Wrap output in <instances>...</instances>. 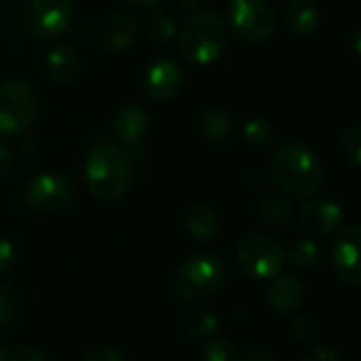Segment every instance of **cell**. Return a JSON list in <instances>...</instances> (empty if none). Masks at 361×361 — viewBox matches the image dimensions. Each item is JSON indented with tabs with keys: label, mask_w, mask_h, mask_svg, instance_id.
Instances as JSON below:
<instances>
[{
	"label": "cell",
	"mask_w": 361,
	"mask_h": 361,
	"mask_svg": "<svg viewBox=\"0 0 361 361\" xmlns=\"http://www.w3.org/2000/svg\"><path fill=\"white\" fill-rule=\"evenodd\" d=\"M360 245H361V228L360 224L347 226L334 241L332 247V262L338 279L357 290L361 286V267H360Z\"/></svg>",
	"instance_id": "cell-10"
},
{
	"label": "cell",
	"mask_w": 361,
	"mask_h": 361,
	"mask_svg": "<svg viewBox=\"0 0 361 361\" xmlns=\"http://www.w3.org/2000/svg\"><path fill=\"white\" fill-rule=\"evenodd\" d=\"M13 260H15V250H13V243L0 237V275H2V273H6V271L11 269Z\"/></svg>",
	"instance_id": "cell-30"
},
{
	"label": "cell",
	"mask_w": 361,
	"mask_h": 361,
	"mask_svg": "<svg viewBox=\"0 0 361 361\" xmlns=\"http://www.w3.org/2000/svg\"><path fill=\"white\" fill-rule=\"evenodd\" d=\"M302 361H338V355L330 347H317V349H313Z\"/></svg>",
	"instance_id": "cell-32"
},
{
	"label": "cell",
	"mask_w": 361,
	"mask_h": 361,
	"mask_svg": "<svg viewBox=\"0 0 361 361\" xmlns=\"http://www.w3.org/2000/svg\"><path fill=\"white\" fill-rule=\"evenodd\" d=\"M150 129V116L142 106H127L123 108L112 123L114 135L129 148L142 146L146 133Z\"/></svg>",
	"instance_id": "cell-14"
},
{
	"label": "cell",
	"mask_w": 361,
	"mask_h": 361,
	"mask_svg": "<svg viewBox=\"0 0 361 361\" xmlns=\"http://www.w3.org/2000/svg\"><path fill=\"white\" fill-rule=\"evenodd\" d=\"M233 361H277V357L262 347H252V349H245L243 353L235 355Z\"/></svg>",
	"instance_id": "cell-29"
},
{
	"label": "cell",
	"mask_w": 361,
	"mask_h": 361,
	"mask_svg": "<svg viewBox=\"0 0 361 361\" xmlns=\"http://www.w3.org/2000/svg\"><path fill=\"white\" fill-rule=\"evenodd\" d=\"M15 317V305L6 286L0 283V328L8 326Z\"/></svg>",
	"instance_id": "cell-28"
},
{
	"label": "cell",
	"mask_w": 361,
	"mask_h": 361,
	"mask_svg": "<svg viewBox=\"0 0 361 361\" xmlns=\"http://www.w3.org/2000/svg\"><path fill=\"white\" fill-rule=\"evenodd\" d=\"M70 0H30L23 11V27L36 40H53L72 25Z\"/></svg>",
	"instance_id": "cell-8"
},
{
	"label": "cell",
	"mask_w": 361,
	"mask_h": 361,
	"mask_svg": "<svg viewBox=\"0 0 361 361\" xmlns=\"http://www.w3.org/2000/svg\"><path fill=\"white\" fill-rule=\"evenodd\" d=\"M0 361H8V353L0 347Z\"/></svg>",
	"instance_id": "cell-36"
},
{
	"label": "cell",
	"mask_w": 361,
	"mask_h": 361,
	"mask_svg": "<svg viewBox=\"0 0 361 361\" xmlns=\"http://www.w3.org/2000/svg\"><path fill=\"white\" fill-rule=\"evenodd\" d=\"M127 2L137 6V8H154V6H159L161 0H127Z\"/></svg>",
	"instance_id": "cell-35"
},
{
	"label": "cell",
	"mask_w": 361,
	"mask_h": 361,
	"mask_svg": "<svg viewBox=\"0 0 361 361\" xmlns=\"http://www.w3.org/2000/svg\"><path fill=\"white\" fill-rule=\"evenodd\" d=\"M243 137L252 144V146H271L275 142V131L273 127L264 121V118H250L243 125Z\"/></svg>",
	"instance_id": "cell-24"
},
{
	"label": "cell",
	"mask_w": 361,
	"mask_h": 361,
	"mask_svg": "<svg viewBox=\"0 0 361 361\" xmlns=\"http://www.w3.org/2000/svg\"><path fill=\"white\" fill-rule=\"evenodd\" d=\"M135 161L129 150L116 144H97L85 163V182L99 201H118L131 186Z\"/></svg>",
	"instance_id": "cell-1"
},
{
	"label": "cell",
	"mask_w": 361,
	"mask_h": 361,
	"mask_svg": "<svg viewBox=\"0 0 361 361\" xmlns=\"http://www.w3.org/2000/svg\"><path fill=\"white\" fill-rule=\"evenodd\" d=\"M305 286L294 277L275 279L267 292V302L277 315H294L305 305Z\"/></svg>",
	"instance_id": "cell-15"
},
{
	"label": "cell",
	"mask_w": 361,
	"mask_h": 361,
	"mask_svg": "<svg viewBox=\"0 0 361 361\" xmlns=\"http://www.w3.org/2000/svg\"><path fill=\"white\" fill-rule=\"evenodd\" d=\"M137 30H140V23L133 13L116 11L104 21L99 30V42L104 49L118 53L133 44V40L137 38Z\"/></svg>",
	"instance_id": "cell-13"
},
{
	"label": "cell",
	"mask_w": 361,
	"mask_h": 361,
	"mask_svg": "<svg viewBox=\"0 0 361 361\" xmlns=\"http://www.w3.org/2000/svg\"><path fill=\"white\" fill-rule=\"evenodd\" d=\"M78 66H80V59L72 44H57L44 57V70L49 78L57 85L70 82L76 76Z\"/></svg>",
	"instance_id": "cell-17"
},
{
	"label": "cell",
	"mask_w": 361,
	"mask_h": 361,
	"mask_svg": "<svg viewBox=\"0 0 361 361\" xmlns=\"http://www.w3.org/2000/svg\"><path fill=\"white\" fill-rule=\"evenodd\" d=\"M201 131L209 142H226L233 135V118L224 110H207L201 118Z\"/></svg>",
	"instance_id": "cell-22"
},
{
	"label": "cell",
	"mask_w": 361,
	"mask_h": 361,
	"mask_svg": "<svg viewBox=\"0 0 361 361\" xmlns=\"http://www.w3.org/2000/svg\"><path fill=\"white\" fill-rule=\"evenodd\" d=\"M256 214L260 216V220L269 226L275 228H283L292 222L294 218V207L290 201L279 199V197H264L258 201L256 205Z\"/></svg>",
	"instance_id": "cell-20"
},
{
	"label": "cell",
	"mask_w": 361,
	"mask_h": 361,
	"mask_svg": "<svg viewBox=\"0 0 361 361\" xmlns=\"http://www.w3.org/2000/svg\"><path fill=\"white\" fill-rule=\"evenodd\" d=\"M341 146H343V154L345 159L357 169L361 165V127L353 125L349 127L343 137H341Z\"/></svg>",
	"instance_id": "cell-26"
},
{
	"label": "cell",
	"mask_w": 361,
	"mask_h": 361,
	"mask_svg": "<svg viewBox=\"0 0 361 361\" xmlns=\"http://www.w3.org/2000/svg\"><path fill=\"white\" fill-rule=\"evenodd\" d=\"M38 114V95L25 80L0 85V135L25 133Z\"/></svg>",
	"instance_id": "cell-6"
},
{
	"label": "cell",
	"mask_w": 361,
	"mask_h": 361,
	"mask_svg": "<svg viewBox=\"0 0 361 361\" xmlns=\"http://www.w3.org/2000/svg\"><path fill=\"white\" fill-rule=\"evenodd\" d=\"M286 252L281 243L269 235H247L237 247V264L245 277L254 281L277 279L283 271Z\"/></svg>",
	"instance_id": "cell-5"
},
{
	"label": "cell",
	"mask_w": 361,
	"mask_h": 361,
	"mask_svg": "<svg viewBox=\"0 0 361 361\" xmlns=\"http://www.w3.org/2000/svg\"><path fill=\"white\" fill-rule=\"evenodd\" d=\"M25 201L36 212H59L72 201V184L61 173H40L27 184Z\"/></svg>",
	"instance_id": "cell-9"
},
{
	"label": "cell",
	"mask_w": 361,
	"mask_h": 361,
	"mask_svg": "<svg viewBox=\"0 0 361 361\" xmlns=\"http://www.w3.org/2000/svg\"><path fill=\"white\" fill-rule=\"evenodd\" d=\"M182 324H184V330L188 332V336L197 338V341H207L220 330L218 317L212 311L203 309V307L188 309L184 313V317H182Z\"/></svg>",
	"instance_id": "cell-19"
},
{
	"label": "cell",
	"mask_w": 361,
	"mask_h": 361,
	"mask_svg": "<svg viewBox=\"0 0 361 361\" xmlns=\"http://www.w3.org/2000/svg\"><path fill=\"white\" fill-rule=\"evenodd\" d=\"M176 4L184 11H197L203 4V0H176Z\"/></svg>",
	"instance_id": "cell-34"
},
{
	"label": "cell",
	"mask_w": 361,
	"mask_h": 361,
	"mask_svg": "<svg viewBox=\"0 0 361 361\" xmlns=\"http://www.w3.org/2000/svg\"><path fill=\"white\" fill-rule=\"evenodd\" d=\"M343 207L328 199H311L300 209V224L315 237L334 235L343 226Z\"/></svg>",
	"instance_id": "cell-12"
},
{
	"label": "cell",
	"mask_w": 361,
	"mask_h": 361,
	"mask_svg": "<svg viewBox=\"0 0 361 361\" xmlns=\"http://www.w3.org/2000/svg\"><path fill=\"white\" fill-rule=\"evenodd\" d=\"M184 85H186V74L176 59H167V57L157 59L144 72V87L148 95L159 102L173 99L176 95H180Z\"/></svg>",
	"instance_id": "cell-11"
},
{
	"label": "cell",
	"mask_w": 361,
	"mask_h": 361,
	"mask_svg": "<svg viewBox=\"0 0 361 361\" xmlns=\"http://www.w3.org/2000/svg\"><path fill=\"white\" fill-rule=\"evenodd\" d=\"M283 23L294 36H311L322 23V11L315 0H290L283 8Z\"/></svg>",
	"instance_id": "cell-16"
},
{
	"label": "cell",
	"mask_w": 361,
	"mask_h": 361,
	"mask_svg": "<svg viewBox=\"0 0 361 361\" xmlns=\"http://www.w3.org/2000/svg\"><path fill=\"white\" fill-rule=\"evenodd\" d=\"M144 30H146V34H148V38L152 42L165 44V42H169L176 36L178 25H176V21H173L169 11L154 6V8H148V15L144 19Z\"/></svg>",
	"instance_id": "cell-21"
},
{
	"label": "cell",
	"mask_w": 361,
	"mask_h": 361,
	"mask_svg": "<svg viewBox=\"0 0 361 361\" xmlns=\"http://www.w3.org/2000/svg\"><path fill=\"white\" fill-rule=\"evenodd\" d=\"M82 361H125V357L116 351V349H108V347H104V349H95V351H91L87 357Z\"/></svg>",
	"instance_id": "cell-31"
},
{
	"label": "cell",
	"mask_w": 361,
	"mask_h": 361,
	"mask_svg": "<svg viewBox=\"0 0 361 361\" xmlns=\"http://www.w3.org/2000/svg\"><path fill=\"white\" fill-rule=\"evenodd\" d=\"M11 171V150L0 142V180Z\"/></svg>",
	"instance_id": "cell-33"
},
{
	"label": "cell",
	"mask_w": 361,
	"mask_h": 361,
	"mask_svg": "<svg viewBox=\"0 0 361 361\" xmlns=\"http://www.w3.org/2000/svg\"><path fill=\"white\" fill-rule=\"evenodd\" d=\"M286 260H288L294 269H298V271H311V269H315V267L319 264L322 252H319V245H317L315 241H311V239H300V241H296V243L288 250Z\"/></svg>",
	"instance_id": "cell-23"
},
{
	"label": "cell",
	"mask_w": 361,
	"mask_h": 361,
	"mask_svg": "<svg viewBox=\"0 0 361 361\" xmlns=\"http://www.w3.org/2000/svg\"><path fill=\"white\" fill-rule=\"evenodd\" d=\"M186 228L199 241H212L218 235V218L214 209L205 203H197L186 212Z\"/></svg>",
	"instance_id": "cell-18"
},
{
	"label": "cell",
	"mask_w": 361,
	"mask_h": 361,
	"mask_svg": "<svg viewBox=\"0 0 361 361\" xmlns=\"http://www.w3.org/2000/svg\"><path fill=\"white\" fill-rule=\"evenodd\" d=\"M231 30L245 42H267L277 30V15L267 0H228Z\"/></svg>",
	"instance_id": "cell-7"
},
{
	"label": "cell",
	"mask_w": 361,
	"mask_h": 361,
	"mask_svg": "<svg viewBox=\"0 0 361 361\" xmlns=\"http://www.w3.org/2000/svg\"><path fill=\"white\" fill-rule=\"evenodd\" d=\"M275 184L294 199L313 197L324 184V167L315 152L302 144L281 146L271 163Z\"/></svg>",
	"instance_id": "cell-2"
},
{
	"label": "cell",
	"mask_w": 361,
	"mask_h": 361,
	"mask_svg": "<svg viewBox=\"0 0 361 361\" xmlns=\"http://www.w3.org/2000/svg\"><path fill=\"white\" fill-rule=\"evenodd\" d=\"M226 271L220 258L212 254H199L180 264L176 271L173 288L180 300H207L224 286Z\"/></svg>",
	"instance_id": "cell-4"
},
{
	"label": "cell",
	"mask_w": 361,
	"mask_h": 361,
	"mask_svg": "<svg viewBox=\"0 0 361 361\" xmlns=\"http://www.w3.org/2000/svg\"><path fill=\"white\" fill-rule=\"evenodd\" d=\"M235 355V347L228 338H207L201 351L203 361H233Z\"/></svg>",
	"instance_id": "cell-25"
},
{
	"label": "cell",
	"mask_w": 361,
	"mask_h": 361,
	"mask_svg": "<svg viewBox=\"0 0 361 361\" xmlns=\"http://www.w3.org/2000/svg\"><path fill=\"white\" fill-rule=\"evenodd\" d=\"M8 361H47V357L34 345H19L8 353Z\"/></svg>",
	"instance_id": "cell-27"
},
{
	"label": "cell",
	"mask_w": 361,
	"mask_h": 361,
	"mask_svg": "<svg viewBox=\"0 0 361 361\" xmlns=\"http://www.w3.org/2000/svg\"><path fill=\"white\" fill-rule=\"evenodd\" d=\"M228 44V23L218 11H192L180 32L182 55L197 66L216 61Z\"/></svg>",
	"instance_id": "cell-3"
}]
</instances>
